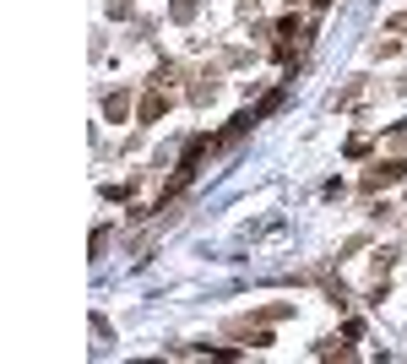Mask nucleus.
I'll list each match as a JSON object with an SVG mask.
<instances>
[{"label": "nucleus", "instance_id": "nucleus-1", "mask_svg": "<svg viewBox=\"0 0 407 364\" xmlns=\"http://www.w3.org/2000/svg\"><path fill=\"white\" fill-rule=\"evenodd\" d=\"M402 174H407L402 163H375V169L364 174V190H380V185H396Z\"/></svg>", "mask_w": 407, "mask_h": 364}, {"label": "nucleus", "instance_id": "nucleus-2", "mask_svg": "<svg viewBox=\"0 0 407 364\" xmlns=\"http://www.w3.org/2000/svg\"><path fill=\"white\" fill-rule=\"evenodd\" d=\"M163 109H168V93H147V103H142V125H152V120H163Z\"/></svg>", "mask_w": 407, "mask_h": 364}, {"label": "nucleus", "instance_id": "nucleus-3", "mask_svg": "<svg viewBox=\"0 0 407 364\" xmlns=\"http://www.w3.org/2000/svg\"><path fill=\"white\" fill-rule=\"evenodd\" d=\"M125 109H131L125 93H109V98H103V115H109V120H125Z\"/></svg>", "mask_w": 407, "mask_h": 364}, {"label": "nucleus", "instance_id": "nucleus-4", "mask_svg": "<svg viewBox=\"0 0 407 364\" xmlns=\"http://www.w3.org/2000/svg\"><path fill=\"white\" fill-rule=\"evenodd\" d=\"M174 17H180V22H185V17H196V0H174Z\"/></svg>", "mask_w": 407, "mask_h": 364}, {"label": "nucleus", "instance_id": "nucleus-5", "mask_svg": "<svg viewBox=\"0 0 407 364\" xmlns=\"http://www.w3.org/2000/svg\"><path fill=\"white\" fill-rule=\"evenodd\" d=\"M391 33H407V11H396V17H391Z\"/></svg>", "mask_w": 407, "mask_h": 364}, {"label": "nucleus", "instance_id": "nucleus-6", "mask_svg": "<svg viewBox=\"0 0 407 364\" xmlns=\"http://www.w3.org/2000/svg\"><path fill=\"white\" fill-rule=\"evenodd\" d=\"M315 6H331V0H315Z\"/></svg>", "mask_w": 407, "mask_h": 364}, {"label": "nucleus", "instance_id": "nucleus-7", "mask_svg": "<svg viewBox=\"0 0 407 364\" xmlns=\"http://www.w3.org/2000/svg\"><path fill=\"white\" fill-rule=\"evenodd\" d=\"M402 93H407V77H402Z\"/></svg>", "mask_w": 407, "mask_h": 364}]
</instances>
